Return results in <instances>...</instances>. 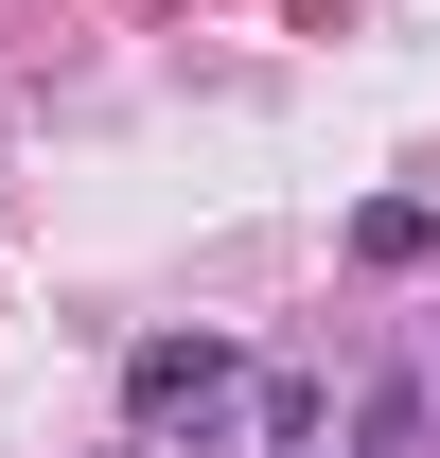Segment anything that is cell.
I'll return each instance as SVG.
<instances>
[{
    "instance_id": "6da1fadb",
    "label": "cell",
    "mask_w": 440,
    "mask_h": 458,
    "mask_svg": "<svg viewBox=\"0 0 440 458\" xmlns=\"http://www.w3.org/2000/svg\"><path fill=\"white\" fill-rule=\"evenodd\" d=\"M229 388H247L229 335H141V352H123V423H141V441H159V423H212Z\"/></svg>"
}]
</instances>
